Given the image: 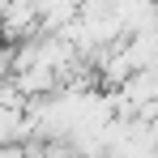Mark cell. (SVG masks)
<instances>
[{"label": "cell", "instance_id": "cell-1", "mask_svg": "<svg viewBox=\"0 0 158 158\" xmlns=\"http://www.w3.org/2000/svg\"><path fill=\"white\" fill-rule=\"evenodd\" d=\"M30 34H39V13L30 0H9L4 4V17H0V39L9 43H22Z\"/></svg>", "mask_w": 158, "mask_h": 158}, {"label": "cell", "instance_id": "cell-2", "mask_svg": "<svg viewBox=\"0 0 158 158\" xmlns=\"http://www.w3.org/2000/svg\"><path fill=\"white\" fill-rule=\"evenodd\" d=\"M4 4H9V0H0V17H4Z\"/></svg>", "mask_w": 158, "mask_h": 158}]
</instances>
